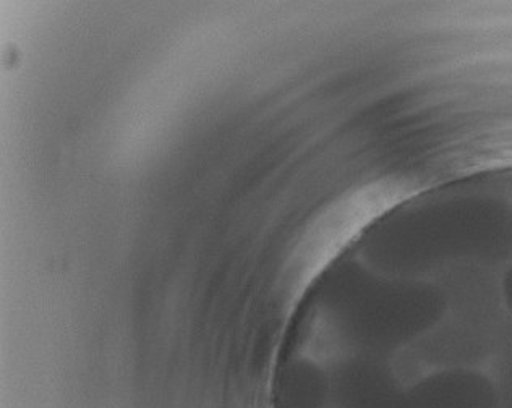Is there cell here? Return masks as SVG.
I'll return each mask as SVG.
<instances>
[{
	"label": "cell",
	"mask_w": 512,
	"mask_h": 408,
	"mask_svg": "<svg viewBox=\"0 0 512 408\" xmlns=\"http://www.w3.org/2000/svg\"><path fill=\"white\" fill-rule=\"evenodd\" d=\"M506 297H508L509 305L512 308V272L508 276V281H506Z\"/></svg>",
	"instance_id": "cell-5"
},
{
	"label": "cell",
	"mask_w": 512,
	"mask_h": 408,
	"mask_svg": "<svg viewBox=\"0 0 512 408\" xmlns=\"http://www.w3.org/2000/svg\"><path fill=\"white\" fill-rule=\"evenodd\" d=\"M397 408H500V394L485 374L446 368L406 387Z\"/></svg>",
	"instance_id": "cell-1"
},
{
	"label": "cell",
	"mask_w": 512,
	"mask_h": 408,
	"mask_svg": "<svg viewBox=\"0 0 512 408\" xmlns=\"http://www.w3.org/2000/svg\"><path fill=\"white\" fill-rule=\"evenodd\" d=\"M357 370L346 376L331 396L338 408H397L406 387L388 366L376 363Z\"/></svg>",
	"instance_id": "cell-2"
},
{
	"label": "cell",
	"mask_w": 512,
	"mask_h": 408,
	"mask_svg": "<svg viewBox=\"0 0 512 408\" xmlns=\"http://www.w3.org/2000/svg\"><path fill=\"white\" fill-rule=\"evenodd\" d=\"M500 394V408H512V371L506 374L501 384H496Z\"/></svg>",
	"instance_id": "cell-4"
},
{
	"label": "cell",
	"mask_w": 512,
	"mask_h": 408,
	"mask_svg": "<svg viewBox=\"0 0 512 408\" xmlns=\"http://www.w3.org/2000/svg\"><path fill=\"white\" fill-rule=\"evenodd\" d=\"M329 399L331 396L315 374H300L282 389L279 408H325Z\"/></svg>",
	"instance_id": "cell-3"
}]
</instances>
